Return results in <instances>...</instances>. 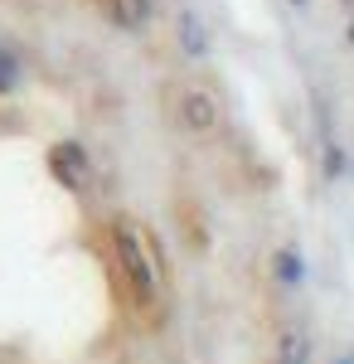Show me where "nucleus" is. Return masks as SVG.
I'll use <instances>...</instances> for the list:
<instances>
[{
    "label": "nucleus",
    "instance_id": "obj_1",
    "mask_svg": "<svg viewBox=\"0 0 354 364\" xmlns=\"http://www.w3.org/2000/svg\"><path fill=\"white\" fill-rule=\"evenodd\" d=\"M112 252H117V267L127 277V291L146 316H156L170 296V272H165V252H161V238L151 228L122 214L112 219Z\"/></svg>",
    "mask_w": 354,
    "mask_h": 364
},
{
    "label": "nucleus",
    "instance_id": "obj_2",
    "mask_svg": "<svg viewBox=\"0 0 354 364\" xmlns=\"http://www.w3.org/2000/svg\"><path fill=\"white\" fill-rule=\"evenodd\" d=\"M49 175H54L63 190L82 195L92 185V156H87V146L82 141H54L49 146Z\"/></svg>",
    "mask_w": 354,
    "mask_h": 364
},
{
    "label": "nucleus",
    "instance_id": "obj_3",
    "mask_svg": "<svg viewBox=\"0 0 354 364\" xmlns=\"http://www.w3.org/2000/svg\"><path fill=\"white\" fill-rule=\"evenodd\" d=\"M180 122L190 127V132H214L218 127V92L209 83H185L180 87Z\"/></svg>",
    "mask_w": 354,
    "mask_h": 364
},
{
    "label": "nucleus",
    "instance_id": "obj_4",
    "mask_svg": "<svg viewBox=\"0 0 354 364\" xmlns=\"http://www.w3.org/2000/svg\"><path fill=\"white\" fill-rule=\"evenodd\" d=\"M151 10H156V0H107V15L117 29H141L151 20Z\"/></svg>",
    "mask_w": 354,
    "mask_h": 364
},
{
    "label": "nucleus",
    "instance_id": "obj_5",
    "mask_svg": "<svg viewBox=\"0 0 354 364\" xmlns=\"http://www.w3.org/2000/svg\"><path fill=\"white\" fill-rule=\"evenodd\" d=\"M277 364H311V336L306 331H281L277 336Z\"/></svg>",
    "mask_w": 354,
    "mask_h": 364
},
{
    "label": "nucleus",
    "instance_id": "obj_6",
    "mask_svg": "<svg viewBox=\"0 0 354 364\" xmlns=\"http://www.w3.org/2000/svg\"><path fill=\"white\" fill-rule=\"evenodd\" d=\"M180 44H185V54L190 58H204L209 54V34H204V25H199V15H180Z\"/></svg>",
    "mask_w": 354,
    "mask_h": 364
},
{
    "label": "nucleus",
    "instance_id": "obj_7",
    "mask_svg": "<svg viewBox=\"0 0 354 364\" xmlns=\"http://www.w3.org/2000/svg\"><path fill=\"white\" fill-rule=\"evenodd\" d=\"M272 272L286 282V287H296V282L306 277V262H301L296 248H281V252H277V262H272Z\"/></svg>",
    "mask_w": 354,
    "mask_h": 364
},
{
    "label": "nucleus",
    "instance_id": "obj_8",
    "mask_svg": "<svg viewBox=\"0 0 354 364\" xmlns=\"http://www.w3.org/2000/svg\"><path fill=\"white\" fill-rule=\"evenodd\" d=\"M20 78H25L20 58H15L10 49H5V44H0V92H15V87H20Z\"/></svg>",
    "mask_w": 354,
    "mask_h": 364
},
{
    "label": "nucleus",
    "instance_id": "obj_9",
    "mask_svg": "<svg viewBox=\"0 0 354 364\" xmlns=\"http://www.w3.org/2000/svg\"><path fill=\"white\" fill-rule=\"evenodd\" d=\"M350 44H354V20H350Z\"/></svg>",
    "mask_w": 354,
    "mask_h": 364
},
{
    "label": "nucleus",
    "instance_id": "obj_10",
    "mask_svg": "<svg viewBox=\"0 0 354 364\" xmlns=\"http://www.w3.org/2000/svg\"><path fill=\"white\" fill-rule=\"evenodd\" d=\"M335 364H354V360H335Z\"/></svg>",
    "mask_w": 354,
    "mask_h": 364
},
{
    "label": "nucleus",
    "instance_id": "obj_11",
    "mask_svg": "<svg viewBox=\"0 0 354 364\" xmlns=\"http://www.w3.org/2000/svg\"><path fill=\"white\" fill-rule=\"evenodd\" d=\"M291 5H306V0H291Z\"/></svg>",
    "mask_w": 354,
    "mask_h": 364
}]
</instances>
